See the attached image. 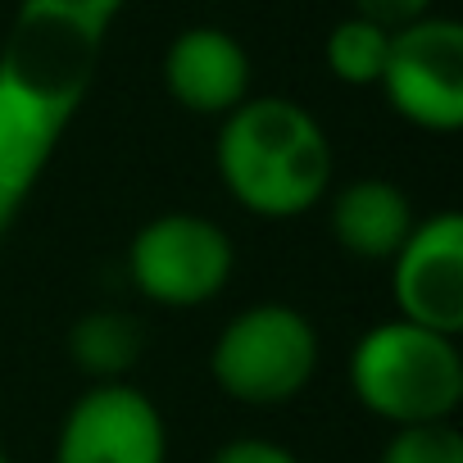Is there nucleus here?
I'll use <instances>...</instances> for the list:
<instances>
[{"instance_id":"f257e3e1","label":"nucleus","mask_w":463,"mask_h":463,"mask_svg":"<svg viewBox=\"0 0 463 463\" xmlns=\"http://www.w3.org/2000/svg\"><path fill=\"white\" fill-rule=\"evenodd\" d=\"M100 51L105 33L37 10H19L0 37V232L19 218L87 105Z\"/></svg>"},{"instance_id":"f03ea898","label":"nucleus","mask_w":463,"mask_h":463,"mask_svg":"<svg viewBox=\"0 0 463 463\" xmlns=\"http://www.w3.org/2000/svg\"><path fill=\"white\" fill-rule=\"evenodd\" d=\"M213 168L232 204L282 222L314 213L336 177L327 128L291 96H246L218 118Z\"/></svg>"},{"instance_id":"7ed1b4c3","label":"nucleus","mask_w":463,"mask_h":463,"mask_svg":"<svg viewBox=\"0 0 463 463\" xmlns=\"http://www.w3.org/2000/svg\"><path fill=\"white\" fill-rule=\"evenodd\" d=\"M354 400L386 427L445 422L463 404L458 336L418 327L409 318L373 323L345 364Z\"/></svg>"},{"instance_id":"20e7f679","label":"nucleus","mask_w":463,"mask_h":463,"mask_svg":"<svg viewBox=\"0 0 463 463\" xmlns=\"http://www.w3.org/2000/svg\"><path fill=\"white\" fill-rule=\"evenodd\" d=\"M323 364L318 327L305 309L282 300H255L237 309L209 345L213 386L250 409H278L309 391Z\"/></svg>"},{"instance_id":"39448f33","label":"nucleus","mask_w":463,"mask_h":463,"mask_svg":"<svg viewBox=\"0 0 463 463\" xmlns=\"http://www.w3.org/2000/svg\"><path fill=\"white\" fill-rule=\"evenodd\" d=\"M237 273V246L227 227L195 209L146 218L128 241V278L141 300L159 309H200L218 300Z\"/></svg>"},{"instance_id":"423d86ee","label":"nucleus","mask_w":463,"mask_h":463,"mask_svg":"<svg viewBox=\"0 0 463 463\" xmlns=\"http://www.w3.org/2000/svg\"><path fill=\"white\" fill-rule=\"evenodd\" d=\"M391 114L418 132L449 137L463 128V24L427 14L391 33V51L377 78Z\"/></svg>"},{"instance_id":"0eeeda50","label":"nucleus","mask_w":463,"mask_h":463,"mask_svg":"<svg viewBox=\"0 0 463 463\" xmlns=\"http://www.w3.org/2000/svg\"><path fill=\"white\" fill-rule=\"evenodd\" d=\"M55 463H168V422L132 382H91L60 418Z\"/></svg>"},{"instance_id":"6e6552de","label":"nucleus","mask_w":463,"mask_h":463,"mask_svg":"<svg viewBox=\"0 0 463 463\" xmlns=\"http://www.w3.org/2000/svg\"><path fill=\"white\" fill-rule=\"evenodd\" d=\"M386 269H391L395 318H409L445 336L463 332V213L458 209H436L418 218Z\"/></svg>"},{"instance_id":"1a4fd4ad","label":"nucleus","mask_w":463,"mask_h":463,"mask_svg":"<svg viewBox=\"0 0 463 463\" xmlns=\"http://www.w3.org/2000/svg\"><path fill=\"white\" fill-rule=\"evenodd\" d=\"M164 91L195 118H222L246 96H255V60L250 51L213 24L182 28L159 60Z\"/></svg>"},{"instance_id":"9d476101","label":"nucleus","mask_w":463,"mask_h":463,"mask_svg":"<svg viewBox=\"0 0 463 463\" xmlns=\"http://www.w3.org/2000/svg\"><path fill=\"white\" fill-rule=\"evenodd\" d=\"M418 213L413 200L386 177H354L327 191V227L341 255L359 264H391Z\"/></svg>"},{"instance_id":"9b49d317","label":"nucleus","mask_w":463,"mask_h":463,"mask_svg":"<svg viewBox=\"0 0 463 463\" xmlns=\"http://www.w3.org/2000/svg\"><path fill=\"white\" fill-rule=\"evenodd\" d=\"M146 354V327L128 309H87L69 327V359L91 382H128Z\"/></svg>"},{"instance_id":"f8f14e48","label":"nucleus","mask_w":463,"mask_h":463,"mask_svg":"<svg viewBox=\"0 0 463 463\" xmlns=\"http://www.w3.org/2000/svg\"><path fill=\"white\" fill-rule=\"evenodd\" d=\"M386 51H391V33L386 28H377L373 19L345 14L341 24H332L323 60H327V69H332V78L341 87H359L364 91V87H377Z\"/></svg>"},{"instance_id":"ddd939ff","label":"nucleus","mask_w":463,"mask_h":463,"mask_svg":"<svg viewBox=\"0 0 463 463\" xmlns=\"http://www.w3.org/2000/svg\"><path fill=\"white\" fill-rule=\"evenodd\" d=\"M377 463H463V431L454 427V418L391 427Z\"/></svg>"},{"instance_id":"4468645a","label":"nucleus","mask_w":463,"mask_h":463,"mask_svg":"<svg viewBox=\"0 0 463 463\" xmlns=\"http://www.w3.org/2000/svg\"><path fill=\"white\" fill-rule=\"evenodd\" d=\"M19 10H37V14H55V19L109 33V24L128 10V0H24Z\"/></svg>"},{"instance_id":"2eb2a0df","label":"nucleus","mask_w":463,"mask_h":463,"mask_svg":"<svg viewBox=\"0 0 463 463\" xmlns=\"http://www.w3.org/2000/svg\"><path fill=\"white\" fill-rule=\"evenodd\" d=\"M350 14L359 19H373L377 28L386 33H400L427 14H436V0H350Z\"/></svg>"},{"instance_id":"dca6fc26","label":"nucleus","mask_w":463,"mask_h":463,"mask_svg":"<svg viewBox=\"0 0 463 463\" xmlns=\"http://www.w3.org/2000/svg\"><path fill=\"white\" fill-rule=\"evenodd\" d=\"M209 463H300L296 449H287L282 440H269V436H232L213 449Z\"/></svg>"},{"instance_id":"f3484780","label":"nucleus","mask_w":463,"mask_h":463,"mask_svg":"<svg viewBox=\"0 0 463 463\" xmlns=\"http://www.w3.org/2000/svg\"><path fill=\"white\" fill-rule=\"evenodd\" d=\"M0 463H10V454H5V445H0Z\"/></svg>"}]
</instances>
